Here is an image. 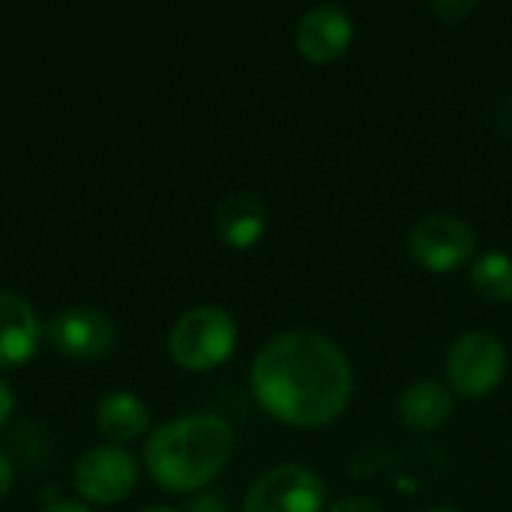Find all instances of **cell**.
I'll list each match as a JSON object with an SVG mask.
<instances>
[{
    "mask_svg": "<svg viewBox=\"0 0 512 512\" xmlns=\"http://www.w3.org/2000/svg\"><path fill=\"white\" fill-rule=\"evenodd\" d=\"M252 396L279 423L321 429L336 423L354 396L345 351L315 330L273 336L252 363Z\"/></svg>",
    "mask_w": 512,
    "mask_h": 512,
    "instance_id": "1",
    "label": "cell"
},
{
    "mask_svg": "<svg viewBox=\"0 0 512 512\" xmlns=\"http://www.w3.org/2000/svg\"><path fill=\"white\" fill-rule=\"evenodd\" d=\"M234 453V429L219 414H186L150 432L144 465L171 495H192L213 483Z\"/></svg>",
    "mask_w": 512,
    "mask_h": 512,
    "instance_id": "2",
    "label": "cell"
},
{
    "mask_svg": "<svg viewBox=\"0 0 512 512\" xmlns=\"http://www.w3.org/2000/svg\"><path fill=\"white\" fill-rule=\"evenodd\" d=\"M237 348V321L222 306H195L180 315L168 336L171 360L186 372H210L231 360Z\"/></svg>",
    "mask_w": 512,
    "mask_h": 512,
    "instance_id": "3",
    "label": "cell"
},
{
    "mask_svg": "<svg viewBox=\"0 0 512 512\" xmlns=\"http://www.w3.org/2000/svg\"><path fill=\"white\" fill-rule=\"evenodd\" d=\"M510 369V357L504 342L489 330H471L459 336L447 351V387L462 399H486L492 396Z\"/></svg>",
    "mask_w": 512,
    "mask_h": 512,
    "instance_id": "4",
    "label": "cell"
},
{
    "mask_svg": "<svg viewBox=\"0 0 512 512\" xmlns=\"http://www.w3.org/2000/svg\"><path fill=\"white\" fill-rule=\"evenodd\" d=\"M327 486L306 465H276L246 492L243 512H324Z\"/></svg>",
    "mask_w": 512,
    "mask_h": 512,
    "instance_id": "5",
    "label": "cell"
},
{
    "mask_svg": "<svg viewBox=\"0 0 512 512\" xmlns=\"http://www.w3.org/2000/svg\"><path fill=\"white\" fill-rule=\"evenodd\" d=\"M477 234L456 216L435 213L420 219L408 234V255L426 273H456L474 258Z\"/></svg>",
    "mask_w": 512,
    "mask_h": 512,
    "instance_id": "6",
    "label": "cell"
},
{
    "mask_svg": "<svg viewBox=\"0 0 512 512\" xmlns=\"http://www.w3.org/2000/svg\"><path fill=\"white\" fill-rule=\"evenodd\" d=\"M138 483V459L120 444H105L81 453L72 471V486L87 504H117Z\"/></svg>",
    "mask_w": 512,
    "mask_h": 512,
    "instance_id": "7",
    "label": "cell"
},
{
    "mask_svg": "<svg viewBox=\"0 0 512 512\" xmlns=\"http://www.w3.org/2000/svg\"><path fill=\"white\" fill-rule=\"evenodd\" d=\"M45 339L48 345L75 363H90L105 357L114 348V324L90 306H72L60 309L48 324H45Z\"/></svg>",
    "mask_w": 512,
    "mask_h": 512,
    "instance_id": "8",
    "label": "cell"
},
{
    "mask_svg": "<svg viewBox=\"0 0 512 512\" xmlns=\"http://www.w3.org/2000/svg\"><path fill=\"white\" fill-rule=\"evenodd\" d=\"M351 42H354V18L348 9L336 3L312 6L297 21V30H294V45L300 57L315 66L336 63L339 57L348 54Z\"/></svg>",
    "mask_w": 512,
    "mask_h": 512,
    "instance_id": "9",
    "label": "cell"
},
{
    "mask_svg": "<svg viewBox=\"0 0 512 512\" xmlns=\"http://www.w3.org/2000/svg\"><path fill=\"white\" fill-rule=\"evenodd\" d=\"M42 336L45 330L33 306L15 291H0V369H18L30 363Z\"/></svg>",
    "mask_w": 512,
    "mask_h": 512,
    "instance_id": "10",
    "label": "cell"
},
{
    "mask_svg": "<svg viewBox=\"0 0 512 512\" xmlns=\"http://www.w3.org/2000/svg\"><path fill=\"white\" fill-rule=\"evenodd\" d=\"M270 228L267 204L255 192H234L216 210V237L228 249H252Z\"/></svg>",
    "mask_w": 512,
    "mask_h": 512,
    "instance_id": "11",
    "label": "cell"
},
{
    "mask_svg": "<svg viewBox=\"0 0 512 512\" xmlns=\"http://www.w3.org/2000/svg\"><path fill=\"white\" fill-rule=\"evenodd\" d=\"M453 411H456L453 390L435 378L414 381L399 399V420L417 435L438 432L453 417Z\"/></svg>",
    "mask_w": 512,
    "mask_h": 512,
    "instance_id": "12",
    "label": "cell"
},
{
    "mask_svg": "<svg viewBox=\"0 0 512 512\" xmlns=\"http://www.w3.org/2000/svg\"><path fill=\"white\" fill-rule=\"evenodd\" d=\"M96 429L111 444H126L150 429V411L135 393H108L96 408Z\"/></svg>",
    "mask_w": 512,
    "mask_h": 512,
    "instance_id": "13",
    "label": "cell"
},
{
    "mask_svg": "<svg viewBox=\"0 0 512 512\" xmlns=\"http://www.w3.org/2000/svg\"><path fill=\"white\" fill-rule=\"evenodd\" d=\"M471 288L495 303L510 306L512 303V258L507 252H483L471 264Z\"/></svg>",
    "mask_w": 512,
    "mask_h": 512,
    "instance_id": "14",
    "label": "cell"
},
{
    "mask_svg": "<svg viewBox=\"0 0 512 512\" xmlns=\"http://www.w3.org/2000/svg\"><path fill=\"white\" fill-rule=\"evenodd\" d=\"M480 9V3H474V0H441V3H432V15L441 21V24H450V27H456V24H465L474 12Z\"/></svg>",
    "mask_w": 512,
    "mask_h": 512,
    "instance_id": "15",
    "label": "cell"
},
{
    "mask_svg": "<svg viewBox=\"0 0 512 512\" xmlns=\"http://www.w3.org/2000/svg\"><path fill=\"white\" fill-rule=\"evenodd\" d=\"M327 512H384V510H381V504H378V501H372V498L351 495V498L336 501V504H333Z\"/></svg>",
    "mask_w": 512,
    "mask_h": 512,
    "instance_id": "16",
    "label": "cell"
},
{
    "mask_svg": "<svg viewBox=\"0 0 512 512\" xmlns=\"http://www.w3.org/2000/svg\"><path fill=\"white\" fill-rule=\"evenodd\" d=\"M186 512H228V504L216 492H201V495H195L189 501V510Z\"/></svg>",
    "mask_w": 512,
    "mask_h": 512,
    "instance_id": "17",
    "label": "cell"
},
{
    "mask_svg": "<svg viewBox=\"0 0 512 512\" xmlns=\"http://www.w3.org/2000/svg\"><path fill=\"white\" fill-rule=\"evenodd\" d=\"M42 512H93L87 504H81V501H69V498H60L54 489L48 492V504H45V510Z\"/></svg>",
    "mask_w": 512,
    "mask_h": 512,
    "instance_id": "18",
    "label": "cell"
},
{
    "mask_svg": "<svg viewBox=\"0 0 512 512\" xmlns=\"http://www.w3.org/2000/svg\"><path fill=\"white\" fill-rule=\"evenodd\" d=\"M12 411H15V393H12V387L0 378V429L9 423Z\"/></svg>",
    "mask_w": 512,
    "mask_h": 512,
    "instance_id": "19",
    "label": "cell"
},
{
    "mask_svg": "<svg viewBox=\"0 0 512 512\" xmlns=\"http://www.w3.org/2000/svg\"><path fill=\"white\" fill-rule=\"evenodd\" d=\"M12 483H15V465L6 453H0V501L9 495Z\"/></svg>",
    "mask_w": 512,
    "mask_h": 512,
    "instance_id": "20",
    "label": "cell"
},
{
    "mask_svg": "<svg viewBox=\"0 0 512 512\" xmlns=\"http://www.w3.org/2000/svg\"><path fill=\"white\" fill-rule=\"evenodd\" d=\"M138 512H180V510H174V507H144V510H138Z\"/></svg>",
    "mask_w": 512,
    "mask_h": 512,
    "instance_id": "21",
    "label": "cell"
},
{
    "mask_svg": "<svg viewBox=\"0 0 512 512\" xmlns=\"http://www.w3.org/2000/svg\"><path fill=\"white\" fill-rule=\"evenodd\" d=\"M426 512H459V510H447V507H438V510H426Z\"/></svg>",
    "mask_w": 512,
    "mask_h": 512,
    "instance_id": "22",
    "label": "cell"
}]
</instances>
